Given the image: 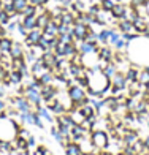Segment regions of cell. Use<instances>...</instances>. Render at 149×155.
Returning a JSON list of instances; mask_svg holds the SVG:
<instances>
[{
  "label": "cell",
  "instance_id": "ac0fdd59",
  "mask_svg": "<svg viewBox=\"0 0 149 155\" xmlns=\"http://www.w3.org/2000/svg\"><path fill=\"white\" fill-rule=\"evenodd\" d=\"M21 22L27 30H32L37 27V16H21Z\"/></svg>",
  "mask_w": 149,
  "mask_h": 155
},
{
  "label": "cell",
  "instance_id": "74e56055",
  "mask_svg": "<svg viewBox=\"0 0 149 155\" xmlns=\"http://www.w3.org/2000/svg\"><path fill=\"white\" fill-rule=\"evenodd\" d=\"M19 155H30V152H29V149L27 150H19Z\"/></svg>",
  "mask_w": 149,
  "mask_h": 155
},
{
  "label": "cell",
  "instance_id": "30bf717a",
  "mask_svg": "<svg viewBox=\"0 0 149 155\" xmlns=\"http://www.w3.org/2000/svg\"><path fill=\"white\" fill-rule=\"evenodd\" d=\"M111 84H113V86H116V87H119L120 90H124V89H127V84H130V82L127 81L125 73H122V71H117L114 76L111 78Z\"/></svg>",
  "mask_w": 149,
  "mask_h": 155
},
{
  "label": "cell",
  "instance_id": "ab89813d",
  "mask_svg": "<svg viewBox=\"0 0 149 155\" xmlns=\"http://www.w3.org/2000/svg\"><path fill=\"white\" fill-rule=\"evenodd\" d=\"M146 15L149 16V0H147V2H146Z\"/></svg>",
  "mask_w": 149,
  "mask_h": 155
},
{
  "label": "cell",
  "instance_id": "d4e9b609",
  "mask_svg": "<svg viewBox=\"0 0 149 155\" xmlns=\"http://www.w3.org/2000/svg\"><path fill=\"white\" fill-rule=\"evenodd\" d=\"M116 3H119V0H100V8L103 11H108L110 13Z\"/></svg>",
  "mask_w": 149,
  "mask_h": 155
},
{
  "label": "cell",
  "instance_id": "cb8c5ba5",
  "mask_svg": "<svg viewBox=\"0 0 149 155\" xmlns=\"http://www.w3.org/2000/svg\"><path fill=\"white\" fill-rule=\"evenodd\" d=\"M38 79H40V82L43 84V86H45V84H52L54 82V74L51 73V70H48V71H45L43 74L38 78Z\"/></svg>",
  "mask_w": 149,
  "mask_h": 155
},
{
  "label": "cell",
  "instance_id": "e575fe53",
  "mask_svg": "<svg viewBox=\"0 0 149 155\" xmlns=\"http://www.w3.org/2000/svg\"><path fill=\"white\" fill-rule=\"evenodd\" d=\"M143 144H144V152L149 153V136L146 139H143Z\"/></svg>",
  "mask_w": 149,
  "mask_h": 155
},
{
  "label": "cell",
  "instance_id": "52a82bcc",
  "mask_svg": "<svg viewBox=\"0 0 149 155\" xmlns=\"http://www.w3.org/2000/svg\"><path fill=\"white\" fill-rule=\"evenodd\" d=\"M127 11H129V5L119 2V3H116L114 6H113V10H111L110 13H111L113 19L119 21V19H125V18H127Z\"/></svg>",
  "mask_w": 149,
  "mask_h": 155
},
{
  "label": "cell",
  "instance_id": "f546056e",
  "mask_svg": "<svg viewBox=\"0 0 149 155\" xmlns=\"http://www.w3.org/2000/svg\"><path fill=\"white\" fill-rule=\"evenodd\" d=\"M10 16L8 15H6V13L2 10V11H0V25H3V27H6V24H8L10 22Z\"/></svg>",
  "mask_w": 149,
  "mask_h": 155
},
{
  "label": "cell",
  "instance_id": "3957f363",
  "mask_svg": "<svg viewBox=\"0 0 149 155\" xmlns=\"http://www.w3.org/2000/svg\"><path fill=\"white\" fill-rule=\"evenodd\" d=\"M90 141H92L94 149L103 150V149H106V147L110 146V135L105 130H100V128L92 130L90 131Z\"/></svg>",
  "mask_w": 149,
  "mask_h": 155
},
{
  "label": "cell",
  "instance_id": "8d00e7d4",
  "mask_svg": "<svg viewBox=\"0 0 149 155\" xmlns=\"http://www.w3.org/2000/svg\"><path fill=\"white\" fill-rule=\"evenodd\" d=\"M5 108H6V103L0 98V111H5Z\"/></svg>",
  "mask_w": 149,
  "mask_h": 155
},
{
  "label": "cell",
  "instance_id": "1f68e13d",
  "mask_svg": "<svg viewBox=\"0 0 149 155\" xmlns=\"http://www.w3.org/2000/svg\"><path fill=\"white\" fill-rule=\"evenodd\" d=\"M46 152H48L46 147H45V146H40V147H37V149L33 150V153H32V155H45Z\"/></svg>",
  "mask_w": 149,
  "mask_h": 155
},
{
  "label": "cell",
  "instance_id": "d6986e66",
  "mask_svg": "<svg viewBox=\"0 0 149 155\" xmlns=\"http://www.w3.org/2000/svg\"><path fill=\"white\" fill-rule=\"evenodd\" d=\"M22 79H24V76L19 70H11L10 71V86H19L22 82Z\"/></svg>",
  "mask_w": 149,
  "mask_h": 155
},
{
  "label": "cell",
  "instance_id": "7c38bea8",
  "mask_svg": "<svg viewBox=\"0 0 149 155\" xmlns=\"http://www.w3.org/2000/svg\"><path fill=\"white\" fill-rule=\"evenodd\" d=\"M57 27H59V25H57V24H56L54 21L51 19V21H49V22L46 24V27L43 29V35H45V37H48V38H54V37H57V35H59Z\"/></svg>",
  "mask_w": 149,
  "mask_h": 155
},
{
  "label": "cell",
  "instance_id": "7bdbcfd3",
  "mask_svg": "<svg viewBox=\"0 0 149 155\" xmlns=\"http://www.w3.org/2000/svg\"><path fill=\"white\" fill-rule=\"evenodd\" d=\"M56 2H57V3H62V2H63V0H56Z\"/></svg>",
  "mask_w": 149,
  "mask_h": 155
},
{
  "label": "cell",
  "instance_id": "2e32d148",
  "mask_svg": "<svg viewBox=\"0 0 149 155\" xmlns=\"http://www.w3.org/2000/svg\"><path fill=\"white\" fill-rule=\"evenodd\" d=\"M24 54H25V49H24V46H22V45H21V43H13V46H11V51H10L11 59L24 57Z\"/></svg>",
  "mask_w": 149,
  "mask_h": 155
},
{
  "label": "cell",
  "instance_id": "7402d4cb",
  "mask_svg": "<svg viewBox=\"0 0 149 155\" xmlns=\"http://www.w3.org/2000/svg\"><path fill=\"white\" fill-rule=\"evenodd\" d=\"M37 112H38V116L41 117V119H45L46 122H49V124H52L56 119L51 116V112H49V109H46V108H37Z\"/></svg>",
  "mask_w": 149,
  "mask_h": 155
},
{
  "label": "cell",
  "instance_id": "b9f144b4",
  "mask_svg": "<svg viewBox=\"0 0 149 155\" xmlns=\"http://www.w3.org/2000/svg\"><path fill=\"white\" fill-rule=\"evenodd\" d=\"M146 94L149 95V84H147V86H146Z\"/></svg>",
  "mask_w": 149,
  "mask_h": 155
},
{
  "label": "cell",
  "instance_id": "4dcf8cb0",
  "mask_svg": "<svg viewBox=\"0 0 149 155\" xmlns=\"http://www.w3.org/2000/svg\"><path fill=\"white\" fill-rule=\"evenodd\" d=\"M49 0H29V3L35 5V6H46Z\"/></svg>",
  "mask_w": 149,
  "mask_h": 155
},
{
  "label": "cell",
  "instance_id": "5bb4252c",
  "mask_svg": "<svg viewBox=\"0 0 149 155\" xmlns=\"http://www.w3.org/2000/svg\"><path fill=\"white\" fill-rule=\"evenodd\" d=\"M13 38H10V37H0V54H10V51H11V46H13Z\"/></svg>",
  "mask_w": 149,
  "mask_h": 155
},
{
  "label": "cell",
  "instance_id": "5b68a950",
  "mask_svg": "<svg viewBox=\"0 0 149 155\" xmlns=\"http://www.w3.org/2000/svg\"><path fill=\"white\" fill-rule=\"evenodd\" d=\"M41 37H43V30L38 29V27H35V29L29 30L27 37L24 38V43H25L27 48H30V46H33V45H38V41H40Z\"/></svg>",
  "mask_w": 149,
  "mask_h": 155
},
{
  "label": "cell",
  "instance_id": "8992f818",
  "mask_svg": "<svg viewBox=\"0 0 149 155\" xmlns=\"http://www.w3.org/2000/svg\"><path fill=\"white\" fill-rule=\"evenodd\" d=\"M98 60L103 62V63H108V62H113V57H114V51H113V48H110L108 45H102L98 46Z\"/></svg>",
  "mask_w": 149,
  "mask_h": 155
},
{
  "label": "cell",
  "instance_id": "e0dca14e",
  "mask_svg": "<svg viewBox=\"0 0 149 155\" xmlns=\"http://www.w3.org/2000/svg\"><path fill=\"white\" fill-rule=\"evenodd\" d=\"M65 155H83L80 144L75 143V141H72V143H68V144L65 146Z\"/></svg>",
  "mask_w": 149,
  "mask_h": 155
},
{
  "label": "cell",
  "instance_id": "f1b7e54d",
  "mask_svg": "<svg viewBox=\"0 0 149 155\" xmlns=\"http://www.w3.org/2000/svg\"><path fill=\"white\" fill-rule=\"evenodd\" d=\"M59 41H62V43H73L75 38H73L72 32H68V33H60L59 35Z\"/></svg>",
  "mask_w": 149,
  "mask_h": 155
},
{
  "label": "cell",
  "instance_id": "ffe728a7",
  "mask_svg": "<svg viewBox=\"0 0 149 155\" xmlns=\"http://www.w3.org/2000/svg\"><path fill=\"white\" fill-rule=\"evenodd\" d=\"M110 33H111V29H100V32H97V40H98V45H108Z\"/></svg>",
  "mask_w": 149,
  "mask_h": 155
},
{
  "label": "cell",
  "instance_id": "484cf974",
  "mask_svg": "<svg viewBox=\"0 0 149 155\" xmlns=\"http://www.w3.org/2000/svg\"><path fill=\"white\" fill-rule=\"evenodd\" d=\"M11 3H13V6H15V10L21 15L22 10L25 8L27 5H29V0H11Z\"/></svg>",
  "mask_w": 149,
  "mask_h": 155
},
{
  "label": "cell",
  "instance_id": "d590c367",
  "mask_svg": "<svg viewBox=\"0 0 149 155\" xmlns=\"http://www.w3.org/2000/svg\"><path fill=\"white\" fill-rule=\"evenodd\" d=\"M97 155H114V153H111L110 150H105V149H103V150H98Z\"/></svg>",
  "mask_w": 149,
  "mask_h": 155
},
{
  "label": "cell",
  "instance_id": "83f0119b",
  "mask_svg": "<svg viewBox=\"0 0 149 155\" xmlns=\"http://www.w3.org/2000/svg\"><path fill=\"white\" fill-rule=\"evenodd\" d=\"M21 16H37V6L29 3L25 6V8L22 10V13H21Z\"/></svg>",
  "mask_w": 149,
  "mask_h": 155
},
{
  "label": "cell",
  "instance_id": "6da1fadb",
  "mask_svg": "<svg viewBox=\"0 0 149 155\" xmlns=\"http://www.w3.org/2000/svg\"><path fill=\"white\" fill-rule=\"evenodd\" d=\"M129 57L130 62L135 65H143V67H149V40L144 38H137L130 41L129 48Z\"/></svg>",
  "mask_w": 149,
  "mask_h": 155
},
{
  "label": "cell",
  "instance_id": "60d3db41",
  "mask_svg": "<svg viewBox=\"0 0 149 155\" xmlns=\"http://www.w3.org/2000/svg\"><path fill=\"white\" fill-rule=\"evenodd\" d=\"M3 10V0H0V11Z\"/></svg>",
  "mask_w": 149,
  "mask_h": 155
},
{
  "label": "cell",
  "instance_id": "f35d334b",
  "mask_svg": "<svg viewBox=\"0 0 149 155\" xmlns=\"http://www.w3.org/2000/svg\"><path fill=\"white\" fill-rule=\"evenodd\" d=\"M98 152V150H97ZM97 152H94V150H90V152H86V153H83V155H97Z\"/></svg>",
  "mask_w": 149,
  "mask_h": 155
},
{
  "label": "cell",
  "instance_id": "9c48e42d",
  "mask_svg": "<svg viewBox=\"0 0 149 155\" xmlns=\"http://www.w3.org/2000/svg\"><path fill=\"white\" fill-rule=\"evenodd\" d=\"M140 71H141V68H140L138 65H135V63H132V65L125 70L127 81H129V82H138V79H140Z\"/></svg>",
  "mask_w": 149,
  "mask_h": 155
},
{
  "label": "cell",
  "instance_id": "44dd1931",
  "mask_svg": "<svg viewBox=\"0 0 149 155\" xmlns=\"http://www.w3.org/2000/svg\"><path fill=\"white\" fill-rule=\"evenodd\" d=\"M102 70H103V73H105L106 76H108L110 79H111V78L119 71V70H117V65H116L114 62H108V63H106V65H105Z\"/></svg>",
  "mask_w": 149,
  "mask_h": 155
},
{
  "label": "cell",
  "instance_id": "ee69618b",
  "mask_svg": "<svg viewBox=\"0 0 149 155\" xmlns=\"http://www.w3.org/2000/svg\"><path fill=\"white\" fill-rule=\"evenodd\" d=\"M147 127H149V122H147Z\"/></svg>",
  "mask_w": 149,
  "mask_h": 155
},
{
  "label": "cell",
  "instance_id": "8fae6325",
  "mask_svg": "<svg viewBox=\"0 0 149 155\" xmlns=\"http://www.w3.org/2000/svg\"><path fill=\"white\" fill-rule=\"evenodd\" d=\"M41 60H43L45 67L48 70H51L56 67V63H57V55H56L52 51H45L43 54H41Z\"/></svg>",
  "mask_w": 149,
  "mask_h": 155
},
{
  "label": "cell",
  "instance_id": "d6a6232c",
  "mask_svg": "<svg viewBox=\"0 0 149 155\" xmlns=\"http://www.w3.org/2000/svg\"><path fill=\"white\" fill-rule=\"evenodd\" d=\"M18 136H19V138H24V139H27V138L30 136V131H29V130H25V128H19Z\"/></svg>",
  "mask_w": 149,
  "mask_h": 155
},
{
  "label": "cell",
  "instance_id": "4316f807",
  "mask_svg": "<svg viewBox=\"0 0 149 155\" xmlns=\"http://www.w3.org/2000/svg\"><path fill=\"white\" fill-rule=\"evenodd\" d=\"M138 82L144 84V86H147V84H149V67H144V68H141V71H140V79H138Z\"/></svg>",
  "mask_w": 149,
  "mask_h": 155
},
{
  "label": "cell",
  "instance_id": "836d02e7",
  "mask_svg": "<svg viewBox=\"0 0 149 155\" xmlns=\"http://www.w3.org/2000/svg\"><path fill=\"white\" fill-rule=\"evenodd\" d=\"M27 144H29V147H33V146H35V138H33L32 135L27 138Z\"/></svg>",
  "mask_w": 149,
  "mask_h": 155
},
{
  "label": "cell",
  "instance_id": "9a60e30c",
  "mask_svg": "<svg viewBox=\"0 0 149 155\" xmlns=\"http://www.w3.org/2000/svg\"><path fill=\"white\" fill-rule=\"evenodd\" d=\"M49 21H51V11L46 10V11H43V13H40V15H37V27L43 30Z\"/></svg>",
  "mask_w": 149,
  "mask_h": 155
},
{
  "label": "cell",
  "instance_id": "4fadbf2b",
  "mask_svg": "<svg viewBox=\"0 0 149 155\" xmlns=\"http://www.w3.org/2000/svg\"><path fill=\"white\" fill-rule=\"evenodd\" d=\"M116 25H117V30H119L120 33L135 32V29H133V22H132V21H129V19H119Z\"/></svg>",
  "mask_w": 149,
  "mask_h": 155
},
{
  "label": "cell",
  "instance_id": "603a6c76",
  "mask_svg": "<svg viewBox=\"0 0 149 155\" xmlns=\"http://www.w3.org/2000/svg\"><path fill=\"white\" fill-rule=\"evenodd\" d=\"M13 144H15V149H18V150H27L29 149V144H27V139H24V138H16L15 141H13Z\"/></svg>",
  "mask_w": 149,
  "mask_h": 155
},
{
  "label": "cell",
  "instance_id": "277c9868",
  "mask_svg": "<svg viewBox=\"0 0 149 155\" xmlns=\"http://www.w3.org/2000/svg\"><path fill=\"white\" fill-rule=\"evenodd\" d=\"M89 32H90V25L81 22V21H75V24L72 27V35H73L75 41H83L87 37Z\"/></svg>",
  "mask_w": 149,
  "mask_h": 155
},
{
  "label": "cell",
  "instance_id": "ba28073f",
  "mask_svg": "<svg viewBox=\"0 0 149 155\" xmlns=\"http://www.w3.org/2000/svg\"><path fill=\"white\" fill-rule=\"evenodd\" d=\"M45 71H48V68L45 67V63H43V60H41V57H38V59L30 65V74L38 79V78L43 74Z\"/></svg>",
  "mask_w": 149,
  "mask_h": 155
},
{
  "label": "cell",
  "instance_id": "7a4b0ae2",
  "mask_svg": "<svg viewBox=\"0 0 149 155\" xmlns=\"http://www.w3.org/2000/svg\"><path fill=\"white\" fill-rule=\"evenodd\" d=\"M19 124L8 116H0V141H8L13 143L18 138L19 133Z\"/></svg>",
  "mask_w": 149,
  "mask_h": 155
}]
</instances>
